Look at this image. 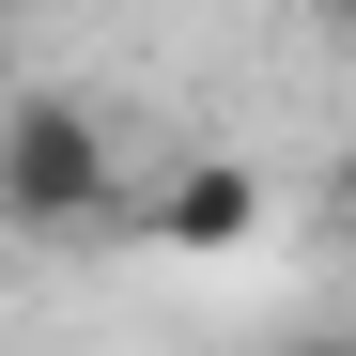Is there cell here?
<instances>
[{
	"mask_svg": "<svg viewBox=\"0 0 356 356\" xmlns=\"http://www.w3.org/2000/svg\"><path fill=\"white\" fill-rule=\"evenodd\" d=\"M124 217V140L78 93H16L0 108V232H108Z\"/></svg>",
	"mask_w": 356,
	"mask_h": 356,
	"instance_id": "obj_1",
	"label": "cell"
},
{
	"mask_svg": "<svg viewBox=\"0 0 356 356\" xmlns=\"http://www.w3.org/2000/svg\"><path fill=\"white\" fill-rule=\"evenodd\" d=\"M140 232H155V248H248V232H264V170L248 155H186L140 202Z\"/></svg>",
	"mask_w": 356,
	"mask_h": 356,
	"instance_id": "obj_2",
	"label": "cell"
}]
</instances>
